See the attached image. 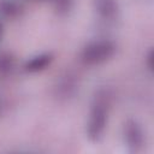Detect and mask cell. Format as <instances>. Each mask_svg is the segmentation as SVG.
Masks as SVG:
<instances>
[{
    "mask_svg": "<svg viewBox=\"0 0 154 154\" xmlns=\"http://www.w3.org/2000/svg\"><path fill=\"white\" fill-rule=\"evenodd\" d=\"M108 113L109 94L106 90H99L93 99L87 123V136L91 142H97L102 138L108 122Z\"/></svg>",
    "mask_w": 154,
    "mask_h": 154,
    "instance_id": "6da1fadb",
    "label": "cell"
},
{
    "mask_svg": "<svg viewBox=\"0 0 154 154\" xmlns=\"http://www.w3.org/2000/svg\"><path fill=\"white\" fill-rule=\"evenodd\" d=\"M117 46L113 41L107 38H99L87 43L81 52V61L88 66L103 64L112 59L116 54Z\"/></svg>",
    "mask_w": 154,
    "mask_h": 154,
    "instance_id": "7a4b0ae2",
    "label": "cell"
},
{
    "mask_svg": "<svg viewBox=\"0 0 154 154\" xmlns=\"http://www.w3.org/2000/svg\"><path fill=\"white\" fill-rule=\"evenodd\" d=\"M124 142L130 153H137L143 148L146 136L141 124L135 119H128L123 128Z\"/></svg>",
    "mask_w": 154,
    "mask_h": 154,
    "instance_id": "3957f363",
    "label": "cell"
},
{
    "mask_svg": "<svg viewBox=\"0 0 154 154\" xmlns=\"http://www.w3.org/2000/svg\"><path fill=\"white\" fill-rule=\"evenodd\" d=\"M76 77L77 76L71 72H65L64 75L59 76V78H57L54 85V93L57 97L67 100L76 95L78 90V79Z\"/></svg>",
    "mask_w": 154,
    "mask_h": 154,
    "instance_id": "277c9868",
    "label": "cell"
},
{
    "mask_svg": "<svg viewBox=\"0 0 154 154\" xmlns=\"http://www.w3.org/2000/svg\"><path fill=\"white\" fill-rule=\"evenodd\" d=\"M94 10L96 16L105 23H111L117 19L119 13V5L117 0H94Z\"/></svg>",
    "mask_w": 154,
    "mask_h": 154,
    "instance_id": "5b68a950",
    "label": "cell"
},
{
    "mask_svg": "<svg viewBox=\"0 0 154 154\" xmlns=\"http://www.w3.org/2000/svg\"><path fill=\"white\" fill-rule=\"evenodd\" d=\"M53 54L52 53H41L37 54L35 57H32L31 59H29L25 64H24V71L29 72V73H35V72H40L43 71L45 69H47L52 61H53Z\"/></svg>",
    "mask_w": 154,
    "mask_h": 154,
    "instance_id": "8992f818",
    "label": "cell"
},
{
    "mask_svg": "<svg viewBox=\"0 0 154 154\" xmlns=\"http://www.w3.org/2000/svg\"><path fill=\"white\" fill-rule=\"evenodd\" d=\"M23 7L17 0H0V14L7 18H16L20 14Z\"/></svg>",
    "mask_w": 154,
    "mask_h": 154,
    "instance_id": "52a82bcc",
    "label": "cell"
},
{
    "mask_svg": "<svg viewBox=\"0 0 154 154\" xmlns=\"http://www.w3.org/2000/svg\"><path fill=\"white\" fill-rule=\"evenodd\" d=\"M13 67V59L7 54L0 55V75L8 73Z\"/></svg>",
    "mask_w": 154,
    "mask_h": 154,
    "instance_id": "ba28073f",
    "label": "cell"
},
{
    "mask_svg": "<svg viewBox=\"0 0 154 154\" xmlns=\"http://www.w3.org/2000/svg\"><path fill=\"white\" fill-rule=\"evenodd\" d=\"M34 1H51V2H53L55 5L57 10L64 11V12L70 10L71 4H72V0H34Z\"/></svg>",
    "mask_w": 154,
    "mask_h": 154,
    "instance_id": "9c48e42d",
    "label": "cell"
},
{
    "mask_svg": "<svg viewBox=\"0 0 154 154\" xmlns=\"http://www.w3.org/2000/svg\"><path fill=\"white\" fill-rule=\"evenodd\" d=\"M146 65L149 71H153V51L150 49L146 57Z\"/></svg>",
    "mask_w": 154,
    "mask_h": 154,
    "instance_id": "30bf717a",
    "label": "cell"
},
{
    "mask_svg": "<svg viewBox=\"0 0 154 154\" xmlns=\"http://www.w3.org/2000/svg\"><path fill=\"white\" fill-rule=\"evenodd\" d=\"M2 107H4V105H2V101H1V99H0V114H1V112H2Z\"/></svg>",
    "mask_w": 154,
    "mask_h": 154,
    "instance_id": "8fae6325",
    "label": "cell"
},
{
    "mask_svg": "<svg viewBox=\"0 0 154 154\" xmlns=\"http://www.w3.org/2000/svg\"><path fill=\"white\" fill-rule=\"evenodd\" d=\"M1 34H2V24L0 22V38H1Z\"/></svg>",
    "mask_w": 154,
    "mask_h": 154,
    "instance_id": "7c38bea8",
    "label": "cell"
}]
</instances>
